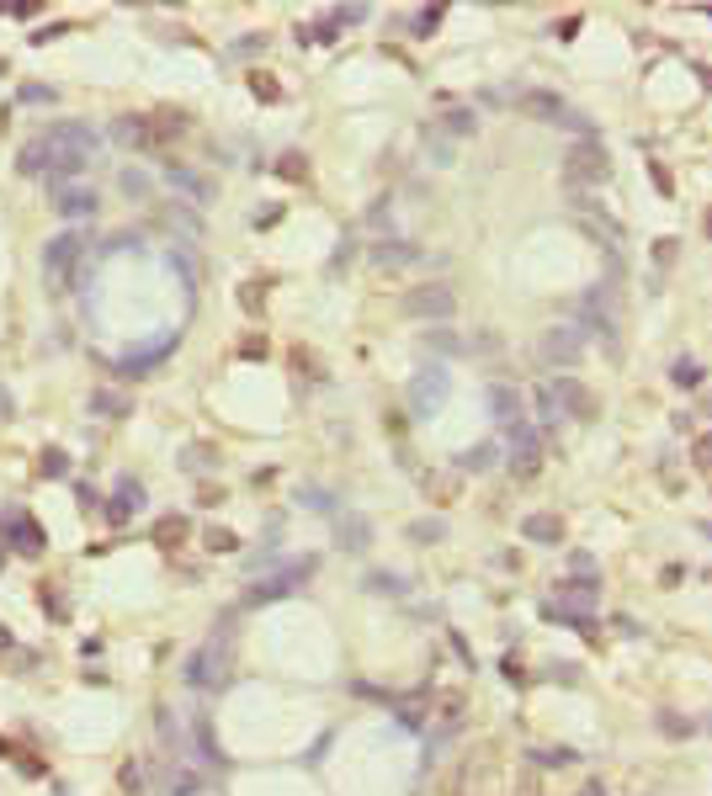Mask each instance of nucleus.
<instances>
[{
	"instance_id": "nucleus-1",
	"label": "nucleus",
	"mask_w": 712,
	"mask_h": 796,
	"mask_svg": "<svg viewBox=\"0 0 712 796\" xmlns=\"http://www.w3.org/2000/svg\"><path fill=\"white\" fill-rule=\"evenodd\" d=\"M224 680H229V626L213 632V637L186 659V685H197V690H218Z\"/></svg>"
},
{
	"instance_id": "nucleus-2",
	"label": "nucleus",
	"mask_w": 712,
	"mask_h": 796,
	"mask_svg": "<svg viewBox=\"0 0 712 796\" xmlns=\"http://www.w3.org/2000/svg\"><path fill=\"white\" fill-rule=\"evenodd\" d=\"M447 394H452V372L447 367H420L415 383H410V409H415V420H431L441 403H447Z\"/></svg>"
},
{
	"instance_id": "nucleus-3",
	"label": "nucleus",
	"mask_w": 712,
	"mask_h": 796,
	"mask_svg": "<svg viewBox=\"0 0 712 796\" xmlns=\"http://www.w3.org/2000/svg\"><path fill=\"white\" fill-rule=\"evenodd\" d=\"M611 175V165H606V149L595 144L591 133L569 149V160H564V181L569 186H595V181H606Z\"/></svg>"
},
{
	"instance_id": "nucleus-4",
	"label": "nucleus",
	"mask_w": 712,
	"mask_h": 796,
	"mask_svg": "<svg viewBox=\"0 0 712 796\" xmlns=\"http://www.w3.org/2000/svg\"><path fill=\"white\" fill-rule=\"evenodd\" d=\"M537 356H542L547 367H574V361L585 356V330H580V324H553V330H542Z\"/></svg>"
},
{
	"instance_id": "nucleus-5",
	"label": "nucleus",
	"mask_w": 712,
	"mask_h": 796,
	"mask_svg": "<svg viewBox=\"0 0 712 796\" xmlns=\"http://www.w3.org/2000/svg\"><path fill=\"white\" fill-rule=\"evenodd\" d=\"M314 569H319L314 558H293V563H288L282 573L261 579V584H255V589H250L245 600H250V606H261V600H282V595H298V589H303V584L314 579Z\"/></svg>"
},
{
	"instance_id": "nucleus-6",
	"label": "nucleus",
	"mask_w": 712,
	"mask_h": 796,
	"mask_svg": "<svg viewBox=\"0 0 712 796\" xmlns=\"http://www.w3.org/2000/svg\"><path fill=\"white\" fill-rule=\"evenodd\" d=\"M405 314H415V319H452V314H458V292L447 282L410 287V292H405Z\"/></svg>"
},
{
	"instance_id": "nucleus-7",
	"label": "nucleus",
	"mask_w": 712,
	"mask_h": 796,
	"mask_svg": "<svg viewBox=\"0 0 712 796\" xmlns=\"http://www.w3.org/2000/svg\"><path fill=\"white\" fill-rule=\"evenodd\" d=\"M511 473L516 478H537L542 473V436L532 425H516L511 430Z\"/></svg>"
},
{
	"instance_id": "nucleus-8",
	"label": "nucleus",
	"mask_w": 712,
	"mask_h": 796,
	"mask_svg": "<svg viewBox=\"0 0 712 796\" xmlns=\"http://www.w3.org/2000/svg\"><path fill=\"white\" fill-rule=\"evenodd\" d=\"M80 255H85V234H59V239L43 250V271H49L54 282H69V271L80 266Z\"/></svg>"
},
{
	"instance_id": "nucleus-9",
	"label": "nucleus",
	"mask_w": 712,
	"mask_h": 796,
	"mask_svg": "<svg viewBox=\"0 0 712 796\" xmlns=\"http://www.w3.org/2000/svg\"><path fill=\"white\" fill-rule=\"evenodd\" d=\"M580 319H585V324H580V330H585V341H591V335L611 341V292H606V287H595V292L580 297Z\"/></svg>"
},
{
	"instance_id": "nucleus-10",
	"label": "nucleus",
	"mask_w": 712,
	"mask_h": 796,
	"mask_svg": "<svg viewBox=\"0 0 712 796\" xmlns=\"http://www.w3.org/2000/svg\"><path fill=\"white\" fill-rule=\"evenodd\" d=\"M521 102H527V112H537L542 122H558V128H574V133L585 128V117L574 112V107H564V102H558L553 91H527Z\"/></svg>"
},
{
	"instance_id": "nucleus-11",
	"label": "nucleus",
	"mask_w": 712,
	"mask_h": 796,
	"mask_svg": "<svg viewBox=\"0 0 712 796\" xmlns=\"http://www.w3.org/2000/svg\"><path fill=\"white\" fill-rule=\"evenodd\" d=\"M367 261L383 266V271H399V266H415L420 261V244H410V239H372L367 244Z\"/></svg>"
},
{
	"instance_id": "nucleus-12",
	"label": "nucleus",
	"mask_w": 712,
	"mask_h": 796,
	"mask_svg": "<svg viewBox=\"0 0 712 796\" xmlns=\"http://www.w3.org/2000/svg\"><path fill=\"white\" fill-rule=\"evenodd\" d=\"M489 414H494V425L516 430L521 425V394L511 383H489Z\"/></svg>"
},
{
	"instance_id": "nucleus-13",
	"label": "nucleus",
	"mask_w": 712,
	"mask_h": 796,
	"mask_svg": "<svg viewBox=\"0 0 712 796\" xmlns=\"http://www.w3.org/2000/svg\"><path fill=\"white\" fill-rule=\"evenodd\" d=\"M5 542L16 553H43V526L27 520V515H5Z\"/></svg>"
},
{
	"instance_id": "nucleus-14",
	"label": "nucleus",
	"mask_w": 712,
	"mask_h": 796,
	"mask_svg": "<svg viewBox=\"0 0 712 796\" xmlns=\"http://www.w3.org/2000/svg\"><path fill=\"white\" fill-rule=\"evenodd\" d=\"M335 542H341L346 553H367V542H372V520H367V515H335Z\"/></svg>"
},
{
	"instance_id": "nucleus-15",
	"label": "nucleus",
	"mask_w": 712,
	"mask_h": 796,
	"mask_svg": "<svg viewBox=\"0 0 712 796\" xmlns=\"http://www.w3.org/2000/svg\"><path fill=\"white\" fill-rule=\"evenodd\" d=\"M553 398H558V409H569L574 420H591V409H595V398L585 394L574 377H558V383H553Z\"/></svg>"
},
{
	"instance_id": "nucleus-16",
	"label": "nucleus",
	"mask_w": 712,
	"mask_h": 796,
	"mask_svg": "<svg viewBox=\"0 0 712 796\" xmlns=\"http://www.w3.org/2000/svg\"><path fill=\"white\" fill-rule=\"evenodd\" d=\"M521 536L537 542V547H558V542H564V520H558V515H527V520H521Z\"/></svg>"
},
{
	"instance_id": "nucleus-17",
	"label": "nucleus",
	"mask_w": 712,
	"mask_h": 796,
	"mask_svg": "<svg viewBox=\"0 0 712 796\" xmlns=\"http://www.w3.org/2000/svg\"><path fill=\"white\" fill-rule=\"evenodd\" d=\"M138 500H144L138 478H122L118 494H112V505H107V520H112V526H128V520H133V510H138Z\"/></svg>"
},
{
	"instance_id": "nucleus-18",
	"label": "nucleus",
	"mask_w": 712,
	"mask_h": 796,
	"mask_svg": "<svg viewBox=\"0 0 712 796\" xmlns=\"http://www.w3.org/2000/svg\"><path fill=\"white\" fill-rule=\"evenodd\" d=\"M112 138H118L122 149H149V144H155V128H149L144 117H118V122H112Z\"/></svg>"
},
{
	"instance_id": "nucleus-19",
	"label": "nucleus",
	"mask_w": 712,
	"mask_h": 796,
	"mask_svg": "<svg viewBox=\"0 0 712 796\" xmlns=\"http://www.w3.org/2000/svg\"><path fill=\"white\" fill-rule=\"evenodd\" d=\"M54 208H59L64 218H91V213H96V191H85V186H59Z\"/></svg>"
},
{
	"instance_id": "nucleus-20",
	"label": "nucleus",
	"mask_w": 712,
	"mask_h": 796,
	"mask_svg": "<svg viewBox=\"0 0 712 796\" xmlns=\"http://www.w3.org/2000/svg\"><path fill=\"white\" fill-rule=\"evenodd\" d=\"M49 165H54V160H49V144H43V138L22 144V155H16V171L22 175H49Z\"/></svg>"
},
{
	"instance_id": "nucleus-21",
	"label": "nucleus",
	"mask_w": 712,
	"mask_h": 796,
	"mask_svg": "<svg viewBox=\"0 0 712 796\" xmlns=\"http://www.w3.org/2000/svg\"><path fill=\"white\" fill-rule=\"evenodd\" d=\"M171 186H181L191 202H213V181H202V175L181 171V165H171Z\"/></svg>"
},
{
	"instance_id": "nucleus-22",
	"label": "nucleus",
	"mask_w": 712,
	"mask_h": 796,
	"mask_svg": "<svg viewBox=\"0 0 712 796\" xmlns=\"http://www.w3.org/2000/svg\"><path fill=\"white\" fill-rule=\"evenodd\" d=\"M474 128H478V117L468 107H452V112L441 117V138H468Z\"/></svg>"
},
{
	"instance_id": "nucleus-23",
	"label": "nucleus",
	"mask_w": 712,
	"mask_h": 796,
	"mask_svg": "<svg viewBox=\"0 0 712 796\" xmlns=\"http://www.w3.org/2000/svg\"><path fill=\"white\" fill-rule=\"evenodd\" d=\"M447 536V520H436V515H425V520H410V542H420V547H436Z\"/></svg>"
},
{
	"instance_id": "nucleus-24",
	"label": "nucleus",
	"mask_w": 712,
	"mask_h": 796,
	"mask_svg": "<svg viewBox=\"0 0 712 796\" xmlns=\"http://www.w3.org/2000/svg\"><path fill=\"white\" fill-rule=\"evenodd\" d=\"M191 743H197V759H202V765H224L218 739H213V728H208V722H197V728H191Z\"/></svg>"
},
{
	"instance_id": "nucleus-25",
	"label": "nucleus",
	"mask_w": 712,
	"mask_h": 796,
	"mask_svg": "<svg viewBox=\"0 0 712 796\" xmlns=\"http://www.w3.org/2000/svg\"><path fill=\"white\" fill-rule=\"evenodd\" d=\"M670 383H675V388H697V383H702V361H691V356H681V361L670 367Z\"/></svg>"
},
{
	"instance_id": "nucleus-26",
	"label": "nucleus",
	"mask_w": 712,
	"mask_h": 796,
	"mask_svg": "<svg viewBox=\"0 0 712 796\" xmlns=\"http://www.w3.org/2000/svg\"><path fill=\"white\" fill-rule=\"evenodd\" d=\"M595 595H601V584H574V579H569V584H564V589H558V595H553V600H558V606H564V600H585V611H591L595 606Z\"/></svg>"
},
{
	"instance_id": "nucleus-27",
	"label": "nucleus",
	"mask_w": 712,
	"mask_h": 796,
	"mask_svg": "<svg viewBox=\"0 0 712 796\" xmlns=\"http://www.w3.org/2000/svg\"><path fill=\"white\" fill-rule=\"evenodd\" d=\"M91 409H96L102 420H122V414H128V398L122 394H96L91 398Z\"/></svg>"
},
{
	"instance_id": "nucleus-28",
	"label": "nucleus",
	"mask_w": 712,
	"mask_h": 796,
	"mask_svg": "<svg viewBox=\"0 0 712 796\" xmlns=\"http://www.w3.org/2000/svg\"><path fill=\"white\" fill-rule=\"evenodd\" d=\"M303 505H308V510H319V515H330V520L341 515V500H335V494H325V489H303Z\"/></svg>"
},
{
	"instance_id": "nucleus-29",
	"label": "nucleus",
	"mask_w": 712,
	"mask_h": 796,
	"mask_svg": "<svg viewBox=\"0 0 712 796\" xmlns=\"http://www.w3.org/2000/svg\"><path fill=\"white\" fill-rule=\"evenodd\" d=\"M361 584H367V589H378V595H399V589H405V579H399V573H388V569L367 573Z\"/></svg>"
},
{
	"instance_id": "nucleus-30",
	"label": "nucleus",
	"mask_w": 712,
	"mask_h": 796,
	"mask_svg": "<svg viewBox=\"0 0 712 796\" xmlns=\"http://www.w3.org/2000/svg\"><path fill=\"white\" fill-rule=\"evenodd\" d=\"M494 456H500V447L484 441V447H474V452H463V467H468V473H484V467H494Z\"/></svg>"
},
{
	"instance_id": "nucleus-31",
	"label": "nucleus",
	"mask_w": 712,
	"mask_h": 796,
	"mask_svg": "<svg viewBox=\"0 0 712 796\" xmlns=\"http://www.w3.org/2000/svg\"><path fill=\"white\" fill-rule=\"evenodd\" d=\"M425 345H431V350H441V356H463V350H468L458 335H441V330H436V335H425Z\"/></svg>"
},
{
	"instance_id": "nucleus-32",
	"label": "nucleus",
	"mask_w": 712,
	"mask_h": 796,
	"mask_svg": "<svg viewBox=\"0 0 712 796\" xmlns=\"http://www.w3.org/2000/svg\"><path fill=\"white\" fill-rule=\"evenodd\" d=\"M532 409H537V420H553V414H558V398H553V388H537V394H532Z\"/></svg>"
},
{
	"instance_id": "nucleus-33",
	"label": "nucleus",
	"mask_w": 712,
	"mask_h": 796,
	"mask_svg": "<svg viewBox=\"0 0 712 796\" xmlns=\"http://www.w3.org/2000/svg\"><path fill=\"white\" fill-rule=\"evenodd\" d=\"M436 27H441V5H431V11H420L415 16V38H431Z\"/></svg>"
},
{
	"instance_id": "nucleus-34",
	"label": "nucleus",
	"mask_w": 712,
	"mask_h": 796,
	"mask_svg": "<svg viewBox=\"0 0 712 796\" xmlns=\"http://www.w3.org/2000/svg\"><path fill=\"white\" fill-rule=\"evenodd\" d=\"M118 186L128 191V197H149V181H144L138 171H122V175H118Z\"/></svg>"
},
{
	"instance_id": "nucleus-35",
	"label": "nucleus",
	"mask_w": 712,
	"mask_h": 796,
	"mask_svg": "<svg viewBox=\"0 0 712 796\" xmlns=\"http://www.w3.org/2000/svg\"><path fill=\"white\" fill-rule=\"evenodd\" d=\"M308 38H314V43H335V38H341V27H335V16H325V22H314V27H308Z\"/></svg>"
},
{
	"instance_id": "nucleus-36",
	"label": "nucleus",
	"mask_w": 712,
	"mask_h": 796,
	"mask_svg": "<svg viewBox=\"0 0 712 796\" xmlns=\"http://www.w3.org/2000/svg\"><path fill=\"white\" fill-rule=\"evenodd\" d=\"M532 765H569L564 748H532Z\"/></svg>"
},
{
	"instance_id": "nucleus-37",
	"label": "nucleus",
	"mask_w": 712,
	"mask_h": 796,
	"mask_svg": "<svg viewBox=\"0 0 712 796\" xmlns=\"http://www.w3.org/2000/svg\"><path fill=\"white\" fill-rule=\"evenodd\" d=\"M659 728H664V733H675V739H686V733H691V722H686V717H670V712L659 717Z\"/></svg>"
},
{
	"instance_id": "nucleus-38",
	"label": "nucleus",
	"mask_w": 712,
	"mask_h": 796,
	"mask_svg": "<svg viewBox=\"0 0 712 796\" xmlns=\"http://www.w3.org/2000/svg\"><path fill=\"white\" fill-rule=\"evenodd\" d=\"M22 102H27V107H32V102H54V91H49V85H27Z\"/></svg>"
},
{
	"instance_id": "nucleus-39",
	"label": "nucleus",
	"mask_w": 712,
	"mask_h": 796,
	"mask_svg": "<svg viewBox=\"0 0 712 796\" xmlns=\"http://www.w3.org/2000/svg\"><path fill=\"white\" fill-rule=\"evenodd\" d=\"M580 796H606V786H601V781H591V786H585Z\"/></svg>"
}]
</instances>
